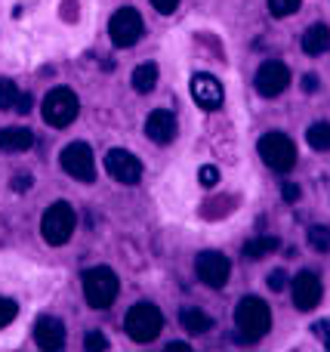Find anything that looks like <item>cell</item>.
Returning <instances> with one entry per match:
<instances>
[{
  "mask_svg": "<svg viewBox=\"0 0 330 352\" xmlns=\"http://www.w3.org/2000/svg\"><path fill=\"white\" fill-rule=\"evenodd\" d=\"M235 324H238V334L244 337L247 343L263 340L272 328V309L266 300L259 297H244L235 309Z\"/></svg>",
  "mask_w": 330,
  "mask_h": 352,
  "instance_id": "1",
  "label": "cell"
},
{
  "mask_svg": "<svg viewBox=\"0 0 330 352\" xmlns=\"http://www.w3.org/2000/svg\"><path fill=\"white\" fill-rule=\"evenodd\" d=\"M40 111H43V121L49 124V127H56V130H65L68 124L78 118V111H80V99H78V93L71 90V87H53V90L43 96V105H40Z\"/></svg>",
  "mask_w": 330,
  "mask_h": 352,
  "instance_id": "2",
  "label": "cell"
},
{
  "mask_svg": "<svg viewBox=\"0 0 330 352\" xmlns=\"http://www.w3.org/2000/svg\"><path fill=\"white\" fill-rule=\"evenodd\" d=\"M117 291H121L117 275L108 266H93L84 272V297L93 309H108L117 300Z\"/></svg>",
  "mask_w": 330,
  "mask_h": 352,
  "instance_id": "3",
  "label": "cell"
},
{
  "mask_svg": "<svg viewBox=\"0 0 330 352\" xmlns=\"http://www.w3.org/2000/svg\"><path fill=\"white\" fill-rule=\"evenodd\" d=\"M161 328H164V316H161V309L152 303H136L133 309L127 312V318H123V331H127V337L136 343L158 340Z\"/></svg>",
  "mask_w": 330,
  "mask_h": 352,
  "instance_id": "4",
  "label": "cell"
},
{
  "mask_svg": "<svg viewBox=\"0 0 330 352\" xmlns=\"http://www.w3.org/2000/svg\"><path fill=\"white\" fill-rule=\"evenodd\" d=\"M74 226H78V217H74L71 204H65V201H56V204H49L47 210H43V219H40V235L47 244H53V248H62V244L68 241V238L74 235Z\"/></svg>",
  "mask_w": 330,
  "mask_h": 352,
  "instance_id": "5",
  "label": "cell"
},
{
  "mask_svg": "<svg viewBox=\"0 0 330 352\" xmlns=\"http://www.w3.org/2000/svg\"><path fill=\"white\" fill-rule=\"evenodd\" d=\"M257 148H259L263 164L272 167V170H278V173L290 170V167L296 164V146H294V140L284 133H266Z\"/></svg>",
  "mask_w": 330,
  "mask_h": 352,
  "instance_id": "6",
  "label": "cell"
},
{
  "mask_svg": "<svg viewBox=\"0 0 330 352\" xmlns=\"http://www.w3.org/2000/svg\"><path fill=\"white\" fill-rule=\"evenodd\" d=\"M59 164L71 179L80 182H93L96 179V161H93V148L86 142H71V146L62 148Z\"/></svg>",
  "mask_w": 330,
  "mask_h": 352,
  "instance_id": "7",
  "label": "cell"
},
{
  "mask_svg": "<svg viewBox=\"0 0 330 352\" xmlns=\"http://www.w3.org/2000/svg\"><path fill=\"white\" fill-rule=\"evenodd\" d=\"M108 34H111V43H115V47H121V50L133 47V43L142 37V16L133 10V6H123V10H117L115 16H111Z\"/></svg>",
  "mask_w": 330,
  "mask_h": 352,
  "instance_id": "8",
  "label": "cell"
},
{
  "mask_svg": "<svg viewBox=\"0 0 330 352\" xmlns=\"http://www.w3.org/2000/svg\"><path fill=\"white\" fill-rule=\"evenodd\" d=\"M195 272L207 287H226V281L232 278V263L220 250H204L195 260Z\"/></svg>",
  "mask_w": 330,
  "mask_h": 352,
  "instance_id": "9",
  "label": "cell"
},
{
  "mask_svg": "<svg viewBox=\"0 0 330 352\" xmlns=\"http://www.w3.org/2000/svg\"><path fill=\"white\" fill-rule=\"evenodd\" d=\"M287 87H290V68L284 65V62L269 59L259 65V72H257V93L259 96L275 99V96H281Z\"/></svg>",
  "mask_w": 330,
  "mask_h": 352,
  "instance_id": "10",
  "label": "cell"
},
{
  "mask_svg": "<svg viewBox=\"0 0 330 352\" xmlns=\"http://www.w3.org/2000/svg\"><path fill=\"white\" fill-rule=\"evenodd\" d=\"M105 170L111 179L123 182V186H136L142 179V161L136 155H130L127 148H111L105 155Z\"/></svg>",
  "mask_w": 330,
  "mask_h": 352,
  "instance_id": "11",
  "label": "cell"
},
{
  "mask_svg": "<svg viewBox=\"0 0 330 352\" xmlns=\"http://www.w3.org/2000/svg\"><path fill=\"white\" fill-rule=\"evenodd\" d=\"M191 96H195V102L201 105L204 111H216V109H222L226 90H222V84L213 74H195V78H191Z\"/></svg>",
  "mask_w": 330,
  "mask_h": 352,
  "instance_id": "12",
  "label": "cell"
},
{
  "mask_svg": "<svg viewBox=\"0 0 330 352\" xmlns=\"http://www.w3.org/2000/svg\"><path fill=\"white\" fill-rule=\"evenodd\" d=\"M290 291H294V306L300 312H309L315 309V306L321 303V278L315 272H300L294 278V285H290Z\"/></svg>",
  "mask_w": 330,
  "mask_h": 352,
  "instance_id": "13",
  "label": "cell"
},
{
  "mask_svg": "<svg viewBox=\"0 0 330 352\" xmlns=\"http://www.w3.org/2000/svg\"><path fill=\"white\" fill-rule=\"evenodd\" d=\"M34 343L47 352H59L65 346V324L53 316H40L34 324Z\"/></svg>",
  "mask_w": 330,
  "mask_h": 352,
  "instance_id": "14",
  "label": "cell"
},
{
  "mask_svg": "<svg viewBox=\"0 0 330 352\" xmlns=\"http://www.w3.org/2000/svg\"><path fill=\"white\" fill-rule=\"evenodd\" d=\"M145 136L154 142V146H167L176 136V115L167 109H158L145 118Z\"/></svg>",
  "mask_w": 330,
  "mask_h": 352,
  "instance_id": "15",
  "label": "cell"
},
{
  "mask_svg": "<svg viewBox=\"0 0 330 352\" xmlns=\"http://www.w3.org/2000/svg\"><path fill=\"white\" fill-rule=\"evenodd\" d=\"M34 146V133H31L28 127H6L0 130V152H28V148Z\"/></svg>",
  "mask_w": 330,
  "mask_h": 352,
  "instance_id": "16",
  "label": "cell"
},
{
  "mask_svg": "<svg viewBox=\"0 0 330 352\" xmlns=\"http://www.w3.org/2000/svg\"><path fill=\"white\" fill-rule=\"evenodd\" d=\"M303 50H306L309 56H321L330 50V28L325 22L318 25H309L306 34H303Z\"/></svg>",
  "mask_w": 330,
  "mask_h": 352,
  "instance_id": "17",
  "label": "cell"
},
{
  "mask_svg": "<svg viewBox=\"0 0 330 352\" xmlns=\"http://www.w3.org/2000/svg\"><path fill=\"white\" fill-rule=\"evenodd\" d=\"M154 84H158V65L154 62H142L133 72V90L136 93H152Z\"/></svg>",
  "mask_w": 330,
  "mask_h": 352,
  "instance_id": "18",
  "label": "cell"
},
{
  "mask_svg": "<svg viewBox=\"0 0 330 352\" xmlns=\"http://www.w3.org/2000/svg\"><path fill=\"white\" fill-rule=\"evenodd\" d=\"M182 328L189 331V334H207L210 328H213V318L207 316L204 309H185L182 312Z\"/></svg>",
  "mask_w": 330,
  "mask_h": 352,
  "instance_id": "19",
  "label": "cell"
},
{
  "mask_svg": "<svg viewBox=\"0 0 330 352\" xmlns=\"http://www.w3.org/2000/svg\"><path fill=\"white\" fill-rule=\"evenodd\" d=\"M306 142L315 148V152H330V124L318 121L306 130Z\"/></svg>",
  "mask_w": 330,
  "mask_h": 352,
  "instance_id": "20",
  "label": "cell"
},
{
  "mask_svg": "<svg viewBox=\"0 0 330 352\" xmlns=\"http://www.w3.org/2000/svg\"><path fill=\"white\" fill-rule=\"evenodd\" d=\"M278 244H281L278 238H253V241L244 244V256L247 260H259V256H266V254H275Z\"/></svg>",
  "mask_w": 330,
  "mask_h": 352,
  "instance_id": "21",
  "label": "cell"
},
{
  "mask_svg": "<svg viewBox=\"0 0 330 352\" xmlns=\"http://www.w3.org/2000/svg\"><path fill=\"white\" fill-rule=\"evenodd\" d=\"M309 244L318 254H330V226H312L309 229Z\"/></svg>",
  "mask_w": 330,
  "mask_h": 352,
  "instance_id": "22",
  "label": "cell"
},
{
  "mask_svg": "<svg viewBox=\"0 0 330 352\" xmlns=\"http://www.w3.org/2000/svg\"><path fill=\"white\" fill-rule=\"evenodd\" d=\"M16 99H19V90L10 78H0V111H10L16 109Z\"/></svg>",
  "mask_w": 330,
  "mask_h": 352,
  "instance_id": "23",
  "label": "cell"
},
{
  "mask_svg": "<svg viewBox=\"0 0 330 352\" xmlns=\"http://www.w3.org/2000/svg\"><path fill=\"white\" fill-rule=\"evenodd\" d=\"M303 0H269V12L275 19H284V16H294L296 10H300Z\"/></svg>",
  "mask_w": 330,
  "mask_h": 352,
  "instance_id": "24",
  "label": "cell"
},
{
  "mask_svg": "<svg viewBox=\"0 0 330 352\" xmlns=\"http://www.w3.org/2000/svg\"><path fill=\"white\" fill-rule=\"evenodd\" d=\"M19 316V306L12 303L10 297H0V328H6V324H12V318Z\"/></svg>",
  "mask_w": 330,
  "mask_h": 352,
  "instance_id": "25",
  "label": "cell"
},
{
  "mask_svg": "<svg viewBox=\"0 0 330 352\" xmlns=\"http://www.w3.org/2000/svg\"><path fill=\"white\" fill-rule=\"evenodd\" d=\"M198 179H201V186H216V182H220V167L216 164H204L201 170H198Z\"/></svg>",
  "mask_w": 330,
  "mask_h": 352,
  "instance_id": "26",
  "label": "cell"
},
{
  "mask_svg": "<svg viewBox=\"0 0 330 352\" xmlns=\"http://www.w3.org/2000/svg\"><path fill=\"white\" fill-rule=\"evenodd\" d=\"M84 349H86V352L108 349V340H105V334H99V331H93V334H86V340H84Z\"/></svg>",
  "mask_w": 330,
  "mask_h": 352,
  "instance_id": "27",
  "label": "cell"
},
{
  "mask_svg": "<svg viewBox=\"0 0 330 352\" xmlns=\"http://www.w3.org/2000/svg\"><path fill=\"white\" fill-rule=\"evenodd\" d=\"M312 334L318 337V340L330 349V318H321V322H315V324H312Z\"/></svg>",
  "mask_w": 330,
  "mask_h": 352,
  "instance_id": "28",
  "label": "cell"
},
{
  "mask_svg": "<svg viewBox=\"0 0 330 352\" xmlns=\"http://www.w3.org/2000/svg\"><path fill=\"white\" fill-rule=\"evenodd\" d=\"M152 6L161 12V16H170V12H176L179 0H152Z\"/></svg>",
  "mask_w": 330,
  "mask_h": 352,
  "instance_id": "29",
  "label": "cell"
},
{
  "mask_svg": "<svg viewBox=\"0 0 330 352\" xmlns=\"http://www.w3.org/2000/svg\"><path fill=\"white\" fill-rule=\"evenodd\" d=\"M284 285H287V275H284L281 269H275V272L269 275V287H272V291H281Z\"/></svg>",
  "mask_w": 330,
  "mask_h": 352,
  "instance_id": "30",
  "label": "cell"
},
{
  "mask_svg": "<svg viewBox=\"0 0 330 352\" xmlns=\"http://www.w3.org/2000/svg\"><path fill=\"white\" fill-rule=\"evenodd\" d=\"M31 105H34V102H31L28 93H19V99H16V111H19V115H28Z\"/></svg>",
  "mask_w": 330,
  "mask_h": 352,
  "instance_id": "31",
  "label": "cell"
},
{
  "mask_svg": "<svg viewBox=\"0 0 330 352\" xmlns=\"http://www.w3.org/2000/svg\"><path fill=\"white\" fill-rule=\"evenodd\" d=\"M284 201H287V204H294L296 198H300V186H294V182H284Z\"/></svg>",
  "mask_w": 330,
  "mask_h": 352,
  "instance_id": "32",
  "label": "cell"
},
{
  "mask_svg": "<svg viewBox=\"0 0 330 352\" xmlns=\"http://www.w3.org/2000/svg\"><path fill=\"white\" fill-rule=\"evenodd\" d=\"M167 352H189V346H185V343H170Z\"/></svg>",
  "mask_w": 330,
  "mask_h": 352,
  "instance_id": "33",
  "label": "cell"
},
{
  "mask_svg": "<svg viewBox=\"0 0 330 352\" xmlns=\"http://www.w3.org/2000/svg\"><path fill=\"white\" fill-rule=\"evenodd\" d=\"M12 186H16V188H25V186H31V176H19V179L12 182Z\"/></svg>",
  "mask_w": 330,
  "mask_h": 352,
  "instance_id": "34",
  "label": "cell"
}]
</instances>
